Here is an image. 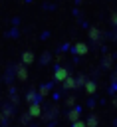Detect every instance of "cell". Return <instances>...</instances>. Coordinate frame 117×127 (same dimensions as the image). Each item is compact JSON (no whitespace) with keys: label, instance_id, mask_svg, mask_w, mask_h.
<instances>
[{"label":"cell","instance_id":"obj_9","mask_svg":"<svg viewBox=\"0 0 117 127\" xmlns=\"http://www.w3.org/2000/svg\"><path fill=\"white\" fill-rule=\"evenodd\" d=\"M22 64H24V65L34 64V54H32V52H24V54H22Z\"/></svg>","mask_w":117,"mask_h":127},{"label":"cell","instance_id":"obj_19","mask_svg":"<svg viewBox=\"0 0 117 127\" xmlns=\"http://www.w3.org/2000/svg\"><path fill=\"white\" fill-rule=\"evenodd\" d=\"M65 103H67L69 107H73V103H75V99H73V97H67V99H65Z\"/></svg>","mask_w":117,"mask_h":127},{"label":"cell","instance_id":"obj_2","mask_svg":"<svg viewBox=\"0 0 117 127\" xmlns=\"http://www.w3.org/2000/svg\"><path fill=\"white\" fill-rule=\"evenodd\" d=\"M16 77H18L20 81H26V79H28V69H26L24 64H18V65H16Z\"/></svg>","mask_w":117,"mask_h":127},{"label":"cell","instance_id":"obj_6","mask_svg":"<svg viewBox=\"0 0 117 127\" xmlns=\"http://www.w3.org/2000/svg\"><path fill=\"white\" fill-rule=\"evenodd\" d=\"M67 75H69V71H67L65 67H58L56 73H54V79H56V81H63Z\"/></svg>","mask_w":117,"mask_h":127},{"label":"cell","instance_id":"obj_21","mask_svg":"<svg viewBox=\"0 0 117 127\" xmlns=\"http://www.w3.org/2000/svg\"><path fill=\"white\" fill-rule=\"evenodd\" d=\"M0 127H8V125H6V123H4V125H0Z\"/></svg>","mask_w":117,"mask_h":127},{"label":"cell","instance_id":"obj_20","mask_svg":"<svg viewBox=\"0 0 117 127\" xmlns=\"http://www.w3.org/2000/svg\"><path fill=\"white\" fill-rule=\"evenodd\" d=\"M113 105H115V107H117V97H115V99H113Z\"/></svg>","mask_w":117,"mask_h":127},{"label":"cell","instance_id":"obj_3","mask_svg":"<svg viewBox=\"0 0 117 127\" xmlns=\"http://www.w3.org/2000/svg\"><path fill=\"white\" fill-rule=\"evenodd\" d=\"M73 52H75V54H79V56H85V54L89 52V46H87L85 42H77V44L73 46Z\"/></svg>","mask_w":117,"mask_h":127},{"label":"cell","instance_id":"obj_5","mask_svg":"<svg viewBox=\"0 0 117 127\" xmlns=\"http://www.w3.org/2000/svg\"><path fill=\"white\" fill-rule=\"evenodd\" d=\"M12 117V107L10 105H6L4 109H2V113H0V125H4V123H8V119Z\"/></svg>","mask_w":117,"mask_h":127},{"label":"cell","instance_id":"obj_14","mask_svg":"<svg viewBox=\"0 0 117 127\" xmlns=\"http://www.w3.org/2000/svg\"><path fill=\"white\" fill-rule=\"evenodd\" d=\"M30 119H32V115H30V113H24V115L20 117V121H22V125H28V123H30Z\"/></svg>","mask_w":117,"mask_h":127},{"label":"cell","instance_id":"obj_13","mask_svg":"<svg viewBox=\"0 0 117 127\" xmlns=\"http://www.w3.org/2000/svg\"><path fill=\"white\" fill-rule=\"evenodd\" d=\"M48 93H50V87H48V85H42V87H40V91H38V95H40V97H48Z\"/></svg>","mask_w":117,"mask_h":127},{"label":"cell","instance_id":"obj_17","mask_svg":"<svg viewBox=\"0 0 117 127\" xmlns=\"http://www.w3.org/2000/svg\"><path fill=\"white\" fill-rule=\"evenodd\" d=\"M103 65H105V67H111V56H105V60H103Z\"/></svg>","mask_w":117,"mask_h":127},{"label":"cell","instance_id":"obj_4","mask_svg":"<svg viewBox=\"0 0 117 127\" xmlns=\"http://www.w3.org/2000/svg\"><path fill=\"white\" fill-rule=\"evenodd\" d=\"M28 113L32 115V117H40L42 115V105L36 101V103H30V107H28Z\"/></svg>","mask_w":117,"mask_h":127},{"label":"cell","instance_id":"obj_10","mask_svg":"<svg viewBox=\"0 0 117 127\" xmlns=\"http://www.w3.org/2000/svg\"><path fill=\"white\" fill-rule=\"evenodd\" d=\"M67 119L73 123V121H77L79 119V109H75V107H71V111L67 113Z\"/></svg>","mask_w":117,"mask_h":127},{"label":"cell","instance_id":"obj_7","mask_svg":"<svg viewBox=\"0 0 117 127\" xmlns=\"http://www.w3.org/2000/svg\"><path fill=\"white\" fill-rule=\"evenodd\" d=\"M61 83H63V87H65V89H73V87H77V79H75V77H71V75H67Z\"/></svg>","mask_w":117,"mask_h":127},{"label":"cell","instance_id":"obj_18","mask_svg":"<svg viewBox=\"0 0 117 127\" xmlns=\"http://www.w3.org/2000/svg\"><path fill=\"white\" fill-rule=\"evenodd\" d=\"M75 79H77V85H83L87 77H85V75H79V77H75Z\"/></svg>","mask_w":117,"mask_h":127},{"label":"cell","instance_id":"obj_16","mask_svg":"<svg viewBox=\"0 0 117 127\" xmlns=\"http://www.w3.org/2000/svg\"><path fill=\"white\" fill-rule=\"evenodd\" d=\"M71 127H87V125H85V121L77 119V121H73V123H71Z\"/></svg>","mask_w":117,"mask_h":127},{"label":"cell","instance_id":"obj_12","mask_svg":"<svg viewBox=\"0 0 117 127\" xmlns=\"http://www.w3.org/2000/svg\"><path fill=\"white\" fill-rule=\"evenodd\" d=\"M36 99H38V93H36V91H30V93L26 95V101H28V105H30V103H36Z\"/></svg>","mask_w":117,"mask_h":127},{"label":"cell","instance_id":"obj_1","mask_svg":"<svg viewBox=\"0 0 117 127\" xmlns=\"http://www.w3.org/2000/svg\"><path fill=\"white\" fill-rule=\"evenodd\" d=\"M87 36H89V40L95 42V44H101V40H103V32H101L97 26H91V28L87 30Z\"/></svg>","mask_w":117,"mask_h":127},{"label":"cell","instance_id":"obj_8","mask_svg":"<svg viewBox=\"0 0 117 127\" xmlns=\"http://www.w3.org/2000/svg\"><path fill=\"white\" fill-rule=\"evenodd\" d=\"M83 89H85V93L93 95V93H95V89H97V85H95V81H91V79H85V83H83Z\"/></svg>","mask_w":117,"mask_h":127},{"label":"cell","instance_id":"obj_15","mask_svg":"<svg viewBox=\"0 0 117 127\" xmlns=\"http://www.w3.org/2000/svg\"><path fill=\"white\" fill-rule=\"evenodd\" d=\"M109 20H111V24H113V26L117 28V10H113V12H111V16H109Z\"/></svg>","mask_w":117,"mask_h":127},{"label":"cell","instance_id":"obj_11","mask_svg":"<svg viewBox=\"0 0 117 127\" xmlns=\"http://www.w3.org/2000/svg\"><path fill=\"white\" fill-rule=\"evenodd\" d=\"M85 125H87V127H97V125H99V117H97V115H91Z\"/></svg>","mask_w":117,"mask_h":127}]
</instances>
